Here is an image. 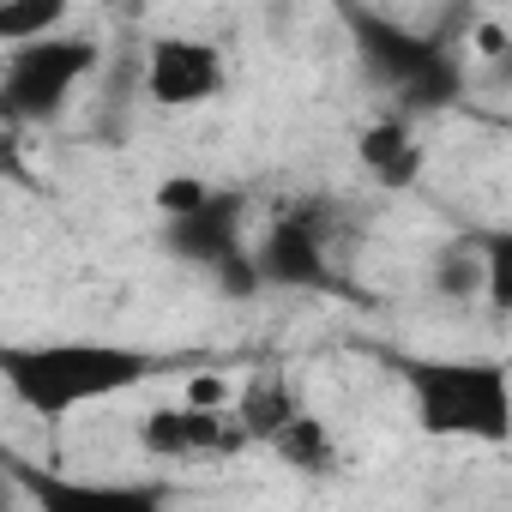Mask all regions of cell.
I'll return each instance as SVG.
<instances>
[{"label": "cell", "instance_id": "cell-7", "mask_svg": "<svg viewBox=\"0 0 512 512\" xmlns=\"http://www.w3.org/2000/svg\"><path fill=\"white\" fill-rule=\"evenodd\" d=\"M25 494V512H175L169 482H127V476H73L37 458H0Z\"/></svg>", "mask_w": 512, "mask_h": 512}, {"label": "cell", "instance_id": "cell-10", "mask_svg": "<svg viewBox=\"0 0 512 512\" xmlns=\"http://www.w3.org/2000/svg\"><path fill=\"white\" fill-rule=\"evenodd\" d=\"M302 410H308L302 392H296L290 374H278V368H260L253 380H241V386L229 392V416H235V428L247 434V446H272Z\"/></svg>", "mask_w": 512, "mask_h": 512}, {"label": "cell", "instance_id": "cell-13", "mask_svg": "<svg viewBox=\"0 0 512 512\" xmlns=\"http://www.w3.org/2000/svg\"><path fill=\"white\" fill-rule=\"evenodd\" d=\"M55 31H67L61 0H0V49H25Z\"/></svg>", "mask_w": 512, "mask_h": 512}, {"label": "cell", "instance_id": "cell-12", "mask_svg": "<svg viewBox=\"0 0 512 512\" xmlns=\"http://www.w3.org/2000/svg\"><path fill=\"white\" fill-rule=\"evenodd\" d=\"M272 452L296 470V476H314V482H332L338 476V434H332V422L326 416H314V410H302L278 440H272Z\"/></svg>", "mask_w": 512, "mask_h": 512}, {"label": "cell", "instance_id": "cell-17", "mask_svg": "<svg viewBox=\"0 0 512 512\" xmlns=\"http://www.w3.org/2000/svg\"><path fill=\"white\" fill-rule=\"evenodd\" d=\"M476 43H482V55H506V31H500L494 19H488V25L476 31Z\"/></svg>", "mask_w": 512, "mask_h": 512}, {"label": "cell", "instance_id": "cell-6", "mask_svg": "<svg viewBox=\"0 0 512 512\" xmlns=\"http://www.w3.org/2000/svg\"><path fill=\"white\" fill-rule=\"evenodd\" d=\"M157 247L175 266L205 272L229 302L260 296V278H253V260H247V193L241 187H205L199 205L163 217Z\"/></svg>", "mask_w": 512, "mask_h": 512}, {"label": "cell", "instance_id": "cell-5", "mask_svg": "<svg viewBox=\"0 0 512 512\" xmlns=\"http://www.w3.org/2000/svg\"><path fill=\"white\" fill-rule=\"evenodd\" d=\"M97 67H103V49L85 31H55L43 43L7 49V61H0V127H7V133H31V127L61 121L73 91Z\"/></svg>", "mask_w": 512, "mask_h": 512}, {"label": "cell", "instance_id": "cell-11", "mask_svg": "<svg viewBox=\"0 0 512 512\" xmlns=\"http://www.w3.org/2000/svg\"><path fill=\"white\" fill-rule=\"evenodd\" d=\"M356 157H362V169H368L386 193L416 187V181H422V169H428V151H422L416 127H410V121H398V115H374V121L356 133Z\"/></svg>", "mask_w": 512, "mask_h": 512}, {"label": "cell", "instance_id": "cell-8", "mask_svg": "<svg viewBox=\"0 0 512 512\" xmlns=\"http://www.w3.org/2000/svg\"><path fill=\"white\" fill-rule=\"evenodd\" d=\"M223 85L229 61L205 37H157L145 49V97L157 109H205L211 97H223Z\"/></svg>", "mask_w": 512, "mask_h": 512}, {"label": "cell", "instance_id": "cell-3", "mask_svg": "<svg viewBox=\"0 0 512 512\" xmlns=\"http://www.w3.org/2000/svg\"><path fill=\"white\" fill-rule=\"evenodd\" d=\"M338 19L350 31L362 73L386 91L380 115H398L416 127L428 115H446L464 97V55L446 31H416V25H404L392 13H368V7H344Z\"/></svg>", "mask_w": 512, "mask_h": 512}, {"label": "cell", "instance_id": "cell-15", "mask_svg": "<svg viewBox=\"0 0 512 512\" xmlns=\"http://www.w3.org/2000/svg\"><path fill=\"white\" fill-rule=\"evenodd\" d=\"M205 187H211V181H193V175H169V181L157 187V217H175V211L199 205V199H205Z\"/></svg>", "mask_w": 512, "mask_h": 512}, {"label": "cell", "instance_id": "cell-9", "mask_svg": "<svg viewBox=\"0 0 512 512\" xmlns=\"http://www.w3.org/2000/svg\"><path fill=\"white\" fill-rule=\"evenodd\" d=\"M139 446L151 458L169 464H193V458H241L247 434L235 428L229 410H193V404H157L139 422Z\"/></svg>", "mask_w": 512, "mask_h": 512}, {"label": "cell", "instance_id": "cell-16", "mask_svg": "<svg viewBox=\"0 0 512 512\" xmlns=\"http://www.w3.org/2000/svg\"><path fill=\"white\" fill-rule=\"evenodd\" d=\"M0 512H25V494H19V482L7 476V464H0Z\"/></svg>", "mask_w": 512, "mask_h": 512}, {"label": "cell", "instance_id": "cell-14", "mask_svg": "<svg viewBox=\"0 0 512 512\" xmlns=\"http://www.w3.org/2000/svg\"><path fill=\"white\" fill-rule=\"evenodd\" d=\"M482 290V247H470V241H446L440 253H434V296H446V302H470Z\"/></svg>", "mask_w": 512, "mask_h": 512}, {"label": "cell", "instance_id": "cell-2", "mask_svg": "<svg viewBox=\"0 0 512 512\" xmlns=\"http://www.w3.org/2000/svg\"><path fill=\"white\" fill-rule=\"evenodd\" d=\"M410 416L428 440H470L506 446L512 440V374L500 356H410L386 350Z\"/></svg>", "mask_w": 512, "mask_h": 512}, {"label": "cell", "instance_id": "cell-4", "mask_svg": "<svg viewBox=\"0 0 512 512\" xmlns=\"http://www.w3.org/2000/svg\"><path fill=\"white\" fill-rule=\"evenodd\" d=\"M338 205L332 199H296L284 205L260 235L247 241V260L260 290H290V296H344V266H338Z\"/></svg>", "mask_w": 512, "mask_h": 512}, {"label": "cell", "instance_id": "cell-1", "mask_svg": "<svg viewBox=\"0 0 512 512\" xmlns=\"http://www.w3.org/2000/svg\"><path fill=\"white\" fill-rule=\"evenodd\" d=\"M199 356H163L115 338H0V392L37 422H67L163 374H187Z\"/></svg>", "mask_w": 512, "mask_h": 512}]
</instances>
